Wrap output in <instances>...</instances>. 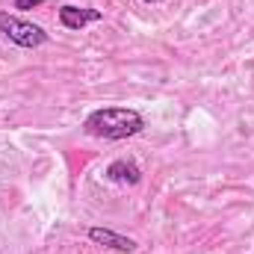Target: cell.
Listing matches in <instances>:
<instances>
[{"mask_svg": "<svg viewBox=\"0 0 254 254\" xmlns=\"http://www.w3.org/2000/svg\"><path fill=\"white\" fill-rule=\"evenodd\" d=\"M104 15L98 9H80V6H71V3H65L63 9H60V21H63V27H68V30H83L86 24H95Z\"/></svg>", "mask_w": 254, "mask_h": 254, "instance_id": "obj_3", "label": "cell"}, {"mask_svg": "<svg viewBox=\"0 0 254 254\" xmlns=\"http://www.w3.org/2000/svg\"><path fill=\"white\" fill-rule=\"evenodd\" d=\"M45 0H15V9H36V6H42Z\"/></svg>", "mask_w": 254, "mask_h": 254, "instance_id": "obj_6", "label": "cell"}, {"mask_svg": "<svg viewBox=\"0 0 254 254\" xmlns=\"http://www.w3.org/2000/svg\"><path fill=\"white\" fill-rule=\"evenodd\" d=\"M0 33H3L12 45H18V48H39V45L48 42V33H45L39 24L21 21V18H15V15H9V12H0Z\"/></svg>", "mask_w": 254, "mask_h": 254, "instance_id": "obj_2", "label": "cell"}, {"mask_svg": "<svg viewBox=\"0 0 254 254\" xmlns=\"http://www.w3.org/2000/svg\"><path fill=\"white\" fill-rule=\"evenodd\" d=\"M107 178L116 181V184H130L133 187V184L142 181V172H139V166L133 160H116V163L107 166Z\"/></svg>", "mask_w": 254, "mask_h": 254, "instance_id": "obj_5", "label": "cell"}, {"mask_svg": "<svg viewBox=\"0 0 254 254\" xmlns=\"http://www.w3.org/2000/svg\"><path fill=\"white\" fill-rule=\"evenodd\" d=\"M142 3H163V0H142Z\"/></svg>", "mask_w": 254, "mask_h": 254, "instance_id": "obj_7", "label": "cell"}, {"mask_svg": "<svg viewBox=\"0 0 254 254\" xmlns=\"http://www.w3.org/2000/svg\"><path fill=\"white\" fill-rule=\"evenodd\" d=\"M145 119L136 110H125V107H107V110H95L86 119V133L98 136V139H127L142 133Z\"/></svg>", "mask_w": 254, "mask_h": 254, "instance_id": "obj_1", "label": "cell"}, {"mask_svg": "<svg viewBox=\"0 0 254 254\" xmlns=\"http://www.w3.org/2000/svg\"><path fill=\"white\" fill-rule=\"evenodd\" d=\"M89 240L92 243H98V246H107V249H116V252H136V243L130 240V237H122V234H116V231H110V228H89Z\"/></svg>", "mask_w": 254, "mask_h": 254, "instance_id": "obj_4", "label": "cell"}]
</instances>
